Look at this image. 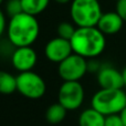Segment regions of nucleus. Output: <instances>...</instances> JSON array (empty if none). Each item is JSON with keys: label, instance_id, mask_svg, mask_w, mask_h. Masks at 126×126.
Returning a JSON list of instances; mask_svg holds the SVG:
<instances>
[{"label": "nucleus", "instance_id": "obj_5", "mask_svg": "<svg viewBox=\"0 0 126 126\" xmlns=\"http://www.w3.org/2000/svg\"><path fill=\"white\" fill-rule=\"evenodd\" d=\"M17 91L30 100L41 98L47 92L46 81L33 71L21 72L17 75Z\"/></svg>", "mask_w": 126, "mask_h": 126}, {"label": "nucleus", "instance_id": "obj_12", "mask_svg": "<svg viewBox=\"0 0 126 126\" xmlns=\"http://www.w3.org/2000/svg\"><path fill=\"white\" fill-rule=\"evenodd\" d=\"M105 116L93 107L86 109L79 116V126H104Z\"/></svg>", "mask_w": 126, "mask_h": 126}, {"label": "nucleus", "instance_id": "obj_19", "mask_svg": "<svg viewBox=\"0 0 126 126\" xmlns=\"http://www.w3.org/2000/svg\"><path fill=\"white\" fill-rule=\"evenodd\" d=\"M116 12L126 22V0H117L116 1Z\"/></svg>", "mask_w": 126, "mask_h": 126}, {"label": "nucleus", "instance_id": "obj_9", "mask_svg": "<svg viewBox=\"0 0 126 126\" xmlns=\"http://www.w3.org/2000/svg\"><path fill=\"white\" fill-rule=\"evenodd\" d=\"M38 61V54L31 47H20L11 54V64L19 73L32 71Z\"/></svg>", "mask_w": 126, "mask_h": 126}, {"label": "nucleus", "instance_id": "obj_23", "mask_svg": "<svg viewBox=\"0 0 126 126\" xmlns=\"http://www.w3.org/2000/svg\"><path fill=\"white\" fill-rule=\"evenodd\" d=\"M123 74V80H124V87H126V67L122 71Z\"/></svg>", "mask_w": 126, "mask_h": 126}, {"label": "nucleus", "instance_id": "obj_11", "mask_svg": "<svg viewBox=\"0 0 126 126\" xmlns=\"http://www.w3.org/2000/svg\"><path fill=\"white\" fill-rule=\"evenodd\" d=\"M123 24L124 20L120 17V15L116 11H110L101 16L96 27L105 35H112L120 32L123 28Z\"/></svg>", "mask_w": 126, "mask_h": 126}, {"label": "nucleus", "instance_id": "obj_20", "mask_svg": "<svg viewBox=\"0 0 126 126\" xmlns=\"http://www.w3.org/2000/svg\"><path fill=\"white\" fill-rule=\"evenodd\" d=\"M7 28V22H6V17H4V13L2 12V10L0 9V37L3 34L4 30Z\"/></svg>", "mask_w": 126, "mask_h": 126}, {"label": "nucleus", "instance_id": "obj_15", "mask_svg": "<svg viewBox=\"0 0 126 126\" xmlns=\"http://www.w3.org/2000/svg\"><path fill=\"white\" fill-rule=\"evenodd\" d=\"M49 2L50 0H21L22 11L35 17L48 8Z\"/></svg>", "mask_w": 126, "mask_h": 126}, {"label": "nucleus", "instance_id": "obj_6", "mask_svg": "<svg viewBox=\"0 0 126 126\" xmlns=\"http://www.w3.org/2000/svg\"><path fill=\"white\" fill-rule=\"evenodd\" d=\"M85 92L80 81H64L58 92V102L67 111H75L82 106Z\"/></svg>", "mask_w": 126, "mask_h": 126}, {"label": "nucleus", "instance_id": "obj_13", "mask_svg": "<svg viewBox=\"0 0 126 126\" xmlns=\"http://www.w3.org/2000/svg\"><path fill=\"white\" fill-rule=\"evenodd\" d=\"M67 110L59 102L51 104L46 111V120L50 124H60L66 117Z\"/></svg>", "mask_w": 126, "mask_h": 126}, {"label": "nucleus", "instance_id": "obj_25", "mask_svg": "<svg viewBox=\"0 0 126 126\" xmlns=\"http://www.w3.org/2000/svg\"><path fill=\"white\" fill-rule=\"evenodd\" d=\"M114 1H117V0H114Z\"/></svg>", "mask_w": 126, "mask_h": 126}, {"label": "nucleus", "instance_id": "obj_24", "mask_svg": "<svg viewBox=\"0 0 126 126\" xmlns=\"http://www.w3.org/2000/svg\"><path fill=\"white\" fill-rule=\"evenodd\" d=\"M2 2H3V0H0V4H1V3H2Z\"/></svg>", "mask_w": 126, "mask_h": 126}, {"label": "nucleus", "instance_id": "obj_1", "mask_svg": "<svg viewBox=\"0 0 126 126\" xmlns=\"http://www.w3.org/2000/svg\"><path fill=\"white\" fill-rule=\"evenodd\" d=\"M40 33V26L34 16L21 12L10 18L7 24L8 40L13 47H31Z\"/></svg>", "mask_w": 126, "mask_h": 126}, {"label": "nucleus", "instance_id": "obj_16", "mask_svg": "<svg viewBox=\"0 0 126 126\" xmlns=\"http://www.w3.org/2000/svg\"><path fill=\"white\" fill-rule=\"evenodd\" d=\"M75 30H76V28L74 27L73 23L67 22V21H63L61 23L58 24L57 33H58V37L66 39V40H71L73 34L75 33Z\"/></svg>", "mask_w": 126, "mask_h": 126}, {"label": "nucleus", "instance_id": "obj_2", "mask_svg": "<svg viewBox=\"0 0 126 126\" xmlns=\"http://www.w3.org/2000/svg\"><path fill=\"white\" fill-rule=\"evenodd\" d=\"M71 42L73 53L85 59H95L101 55L106 47L105 34L98 30L97 27H76Z\"/></svg>", "mask_w": 126, "mask_h": 126}, {"label": "nucleus", "instance_id": "obj_21", "mask_svg": "<svg viewBox=\"0 0 126 126\" xmlns=\"http://www.w3.org/2000/svg\"><path fill=\"white\" fill-rule=\"evenodd\" d=\"M120 116H121V118H122V122H123V124H124V126H126V107L120 113Z\"/></svg>", "mask_w": 126, "mask_h": 126}, {"label": "nucleus", "instance_id": "obj_3", "mask_svg": "<svg viewBox=\"0 0 126 126\" xmlns=\"http://www.w3.org/2000/svg\"><path fill=\"white\" fill-rule=\"evenodd\" d=\"M91 107L104 116L120 114L126 107V92L123 89H100L92 96Z\"/></svg>", "mask_w": 126, "mask_h": 126}, {"label": "nucleus", "instance_id": "obj_7", "mask_svg": "<svg viewBox=\"0 0 126 126\" xmlns=\"http://www.w3.org/2000/svg\"><path fill=\"white\" fill-rule=\"evenodd\" d=\"M89 72L87 70V59L72 53L71 55L59 63L58 73L64 81H80Z\"/></svg>", "mask_w": 126, "mask_h": 126}, {"label": "nucleus", "instance_id": "obj_17", "mask_svg": "<svg viewBox=\"0 0 126 126\" xmlns=\"http://www.w3.org/2000/svg\"><path fill=\"white\" fill-rule=\"evenodd\" d=\"M6 9H7V13L9 15L10 18L23 12V11H22L21 0H8Z\"/></svg>", "mask_w": 126, "mask_h": 126}, {"label": "nucleus", "instance_id": "obj_10", "mask_svg": "<svg viewBox=\"0 0 126 126\" xmlns=\"http://www.w3.org/2000/svg\"><path fill=\"white\" fill-rule=\"evenodd\" d=\"M96 80L101 89H124L122 72L112 65H102L96 74Z\"/></svg>", "mask_w": 126, "mask_h": 126}, {"label": "nucleus", "instance_id": "obj_22", "mask_svg": "<svg viewBox=\"0 0 126 126\" xmlns=\"http://www.w3.org/2000/svg\"><path fill=\"white\" fill-rule=\"evenodd\" d=\"M54 1L60 4H65V3H69V2H72V0H54Z\"/></svg>", "mask_w": 126, "mask_h": 126}, {"label": "nucleus", "instance_id": "obj_14", "mask_svg": "<svg viewBox=\"0 0 126 126\" xmlns=\"http://www.w3.org/2000/svg\"><path fill=\"white\" fill-rule=\"evenodd\" d=\"M17 91V76L0 70V94L10 95Z\"/></svg>", "mask_w": 126, "mask_h": 126}, {"label": "nucleus", "instance_id": "obj_8", "mask_svg": "<svg viewBox=\"0 0 126 126\" xmlns=\"http://www.w3.org/2000/svg\"><path fill=\"white\" fill-rule=\"evenodd\" d=\"M72 53H73V49H72L70 40L60 37L51 39L44 48V55L47 59L58 64L65 60Z\"/></svg>", "mask_w": 126, "mask_h": 126}, {"label": "nucleus", "instance_id": "obj_18", "mask_svg": "<svg viewBox=\"0 0 126 126\" xmlns=\"http://www.w3.org/2000/svg\"><path fill=\"white\" fill-rule=\"evenodd\" d=\"M104 126H124V124L122 122L120 114H113V115L105 116Z\"/></svg>", "mask_w": 126, "mask_h": 126}, {"label": "nucleus", "instance_id": "obj_4", "mask_svg": "<svg viewBox=\"0 0 126 126\" xmlns=\"http://www.w3.org/2000/svg\"><path fill=\"white\" fill-rule=\"evenodd\" d=\"M70 15L76 27L85 28L97 26L103 12L98 0H72Z\"/></svg>", "mask_w": 126, "mask_h": 126}]
</instances>
